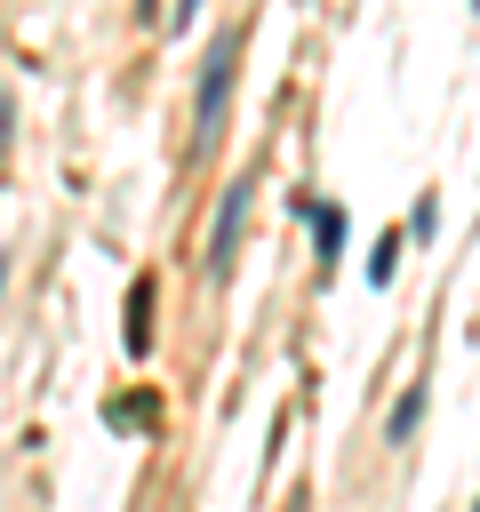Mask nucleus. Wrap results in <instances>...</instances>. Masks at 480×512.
Returning a JSON list of instances; mask_svg holds the SVG:
<instances>
[{"label": "nucleus", "instance_id": "3", "mask_svg": "<svg viewBox=\"0 0 480 512\" xmlns=\"http://www.w3.org/2000/svg\"><path fill=\"white\" fill-rule=\"evenodd\" d=\"M288 208L312 224V264H320V288H328L336 264H344V240H352V216H344L336 200H312V192H288Z\"/></svg>", "mask_w": 480, "mask_h": 512}, {"label": "nucleus", "instance_id": "10", "mask_svg": "<svg viewBox=\"0 0 480 512\" xmlns=\"http://www.w3.org/2000/svg\"><path fill=\"white\" fill-rule=\"evenodd\" d=\"M8 280H16V256H8V248H0V296H8Z\"/></svg>", "mask_w": 480, "mask_h": 512}, {"label": "nucleus", "instance_id": "5", "mask_svg": "<svg viewBox=\"0 0 480 512\" xmlns=\"http://www.w3.org/2000/svg\"><path fill=\"white\" fill-rule=\"evenodd\" d=\"M120 336H128V360H144V352H152V272H136V288H128V320H120Z\"/></svg>", "mask_w": 480, "mask_h": 512}, {"label": "nucleus", "instance_id": "7", "mask_svg": "<svg viewBox=\"0 0 480 512\" xmlns=\"http://www.w3.org/2000/svg\"><path fill=\"white\" fill-rule=\"evenodd\" d=\"M400 248H408L400 232H384V240L368 248V288H392V280H400Z\"/></svg>", "mask_w": 480, "mask_h": 512}, {"label": "nucleus", "instance_id": "11", "mask_svg": "<svg viewBox=\"0 0 480 512\" xmlns=\"http://www.w3.org/2000/svg\"><path fill=\"white\" fill-rule=\"evenodd\" d=\"M136 16H144V24H160V0H136Z\"/></svg>", "mask_w": 480, "mask_h": 512}, {"label": "nucleus", "instance_id": "6", "mask_svg": "<svg viewBox=\"0 0 480 512\" xmlns=\"http://www.w3.org/2000/svg\"><path fill=\"white\" fill-rule=\"evenodd\" d=\"M400 240H416V248H432L440 240V192H416V208H408V232Z\"/></svg>", "mask_w": 480, "mask_h": 512}, {"label": "nucleus", "instance_id": "1", "mask_svg": "<svg viewBox=\"0 0 480 512\" xmlns=\"http://www.w3.org/2000/svg\"><path fill=\"white\" fill-rule=\"evenodd\" d=\"M240 56H248V24H216V40L200 56V80H192V152H216L232 88H240Z\"/></svg>", "mask_w": 480, "mask_h": 512}, {"label": "nucleus", "instance_id": "8", "mask_svg": "<svg viewBox=\"0 0 480 512\" xmlns=\"http://www.w3.org/2000/svg\"><path fill=\"white\" fill-rule=\"evenodd\" d=\"M104 424L112 432H144L152 424V400H104Z\"/></svg>", "mask_w": 480, "mask_h": 512}, {"label": "nucleus", "instance_id": "2", "mask_svg": "<svg viewBox=\"0 0 480 512\" xmlns=\"http://www.w3.org/2000/svg\"><path fill=\"white\" fill-rule=\"evenodd\" d=\"M248 208H256V176H232V184L216 192V216H208V256H200L208 280H232V264H240V232H248Z\"/></svg>", "mask_w": 480, "mask_h": 512}, {"label": "nucleus", "instance_id": "9", "mask_svg": "<svg viewBox=\"0 0 480 512\" xmlns=\"http://www.w3.org/2000/svg\"><path fill=\"white\" fill-rule=\"evenodd\" d=\"M192 16H200V0H160V24L168 32H192Z\"/></svg>", "mask_w": 480, "mask_h": 512}, {"label": "nucleus", "instance_id": "4", "mask_svg": "<svg viewBox=\"0 0 480 512\" xmlns=\"http://www.w3.org/2000/svg\"><path fill=\"white\" fill-rule=\"evenodd\" d=\"M424 408H432V384H400V400H392V416H384V448H408V440L424 432Z\"/></svg>", "mask_w": 480, "mask_h": 512}]
</instances>
